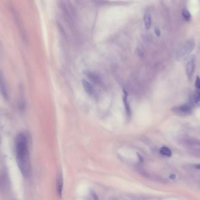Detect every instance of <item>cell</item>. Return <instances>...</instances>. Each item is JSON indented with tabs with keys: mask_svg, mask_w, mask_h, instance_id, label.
Instances as JSON below:
<instances>
[{
	"mask_svg": "<svg viewBox=\"0 0 200 200\" xmlns=\"http://www.w3.org/2000/svg\"><path fill=\"white\" fill-rule=\"evenodd\" d=\"M182 15L184 18V19L186 21H190L191 19V15L190 12H189L188 10L187 9H183L182 11Z\"/></svg>",
	"mask_w": 200,
	"mask_h": 200,
	"instance_id": "12",
	"label": "cell"
},
{
	"mask_svg": "<svg viewBox=\"0 0 200 200\" xmlns=\"http://www.w3.org/2000/svg\"><path fill=\"white\" fill-rule=\"evenodd\" d=\"M154 32L156 34V35L157 36H160L161 35V32L160 29L158 27H155L154 28Z\"/></svg>",
	"mask_w": 200,
	"mask_h": 200,
	"instance_id": "14",
	"label": "cell"
},
{
	"mask_svg": "<svg viewBox=\"0 0 200 200\" xmlns=\"http://www.w3.org/2000/svg\"><path fill=\"white\" fill-rule=\"evenodd\" d=\"M195 87L196 89L200 90V78L199 76H197L195 81Z\"/></svg>",
	"mask_w": 200,
	"mask_h": 200,
	"instance_id": "13",
	"label": "cell"
},
{
	"mask_svg": "<svg viewBox=\"0 0 200 200\" xmlns=\"http://www.w3.org/2000/svg\"><path fill=\"white\" fill-rule=\"evenodd\" d=\"M195 168H197V169L200 170V165H195Z\"/></svg>",
	"mask_w": 200,
	"mask_h": 200,
	"instance_id": "16",
	"label": "cell"
},
{
	"mask_svg": "<svg viewBox=\"0 0 200 200\" xmlns=\"http://www.w3.org/2000/svg\"><path fill=\"white\" fill-rule=\"evenodd\" d=\"M192 104L193 105H196L197 106H200V90L196 89L194 91L191 98Z\"/></svg>",
	"mask_w": 200,
	"mask_h": 200,
	"instance_id": "7",
	"label": "cell"
},
{
	"mask_svg": "<svg viewBox=\"0 0 200 200\" xmlns=\"http://www.w3.org/2000/svg\"><path fill=\"white\" fill-rule=\"evenodd\" d=\"M144 23L146 29H149L151 28L152 24V18L150 12H145L144 15Z\"/></svg>",
	"mask_w": 200,
	"mask_h": 200,
	"instance_id": "9",
	"label": "cell"
},
{
	"mask_svg": "<svg viewBox=\"0 0 200 200\" xmlns=\"http://www.w3.org/2000/svg\"><path fill=\"white\" fill-rule=\"evenodd\" d=\"M160 153L167 157H170L172 155V152L170 149L166 147H162L160 150Z\"/></svg>",
	"mask_w": 200,
	"mask_h": 200,
	"instance_id": "11",
	"label": "cell"
},
{
	"mask_svg": "<svg viewBox=\"0 0 200 200\" xmlns=\"http://www.w3.org/2000/svg\"><path fill=\"white\" fill-rule=\"evenodd\" d=\"M123 101L124 103L125 108L127 112V115L128 117H130L131 116V110H130V107L128 99V94L127 92H124V94L123 96Z\"/></svg>",
	"mask_w": 200,
	"mask_h": 200,
	"instance_id": "6",
	"label": "cell"
},
{
	"mask_svg": "<svg viewBox=\"0 0 200 200\" xmlns=\"http://www.w3.org/2000/svg\"><path fill=\"white\" fill-rule=\"evenodd\" d=\"M195 47V41L194 39H190L185 42L177 51L176 58L178 60L185 59L193 51Z\"/></svg>",
	"mask_w": 200,
	"mask_h": 200,
	"instance_id": "2",
	"label": "cell"
},
{
	"mask_svg": "<svg viewBox=\"0 0 200 200\" xmlns=\"http://www.w3.org/2000/svg\"><path fill=\"white\" fill-rule=\"evenodd\" d=\"M0 93L2 96L7 99L8 97V91L7 85L5 82V80L4 79L3 75L0 73Z\"/></svg>",
	"mask_w": 200,
	"mask_h": 200,
	"instance_id": "5",
	"label": "cell"
},
{
	"mask_svg": "<svg viewBox=\"0 0 200 200\" xmlns=\"http://www.w3.org/2000/svg\"><path fill=\"white\" fill-rule=\"evenodd\" d=\"M16 160L18 167L24 177L31 174V166L28 142L24 133L19 134L15 140Z\"/></svg>",
	"mask_w": 200,
	"mask_h": 200,
	"instance_id": "1",
	"label": "cell"
},
{
	"mask_svg": "<svg viewBox=\"0 0 200 200\" xmlns=\"http://www.w3.org/2000/svg\"><path fill=\"white\" fill-rule=\"evenodd\" d=\"M63 187V179L62 177V175L60 174L58 177L57 179V192L58 194L60 197L61 196Z\"/></svg>",
	"mask_w": 200,
	"mask_h": 200,
	"instance_id": "8",
	"label": "cell"
},
{
	"mask_svg": "<svg viewBox=\"0 0 200 200\" xmlns=\"http://www.w3.org/2000/svg\"><path fill=\"white\" fill-rule=\"evenodd\" d=\"M82 84L84 89H85V91L87 92V94L91 95V94H94V89L92 87V86L90 84V83L88 82L87 81L85 80H82Z\"/></svg>",
	"mask_w": 200,
	"mask_h": 200,
	"instance_id": "10",
	"label": "cell"
},
{
	"mask_svg": "<svg viewBox=\"0 0 200 200\" xmlns=\"http://www.w3.org/2000/svg\"><path fill=\"white\" fill-rule=\"evenodd\" d=\"M193 109L194 105L191 103H187L180 106H175L171 110L177 115L183 116L191 115Z\"/></svg>",
	"mask_w": 200,
	"mask_h": 200,
	"instance_id": "4",
	"label": "cell"
},
{
	"mask_svg": "<svg viewBox=\"0 0 200 200\" xmlns=\"http://www.w3.org/2000/svg\"><path fill=\"white\" fill-rule=\"evenodd\" d=\"M170 178L172 179V180H174L175 178H176V176L175 174H172V175L170 176Z\"/></svg>",
	"mask_w": 200,
	"mask_h": 200,
	"instance_id": "15",
	"label": "cell"
},
{
	"mask_svg": "<svg viewBox=\"0 0 200 200\" xmlns=\"http://www.w3.org/2000/svg\"><path fill=\"white\" fill-rule=\"evenodd\" d=\"M185 59L186 60L184 63V68H185L186 74L188 79L190 80L192 79V77L195 71L197 58L195 55L191 54L188 55Z\"/></svg>",
	"mask_w": 200,
	"mask_h": 200,
	"instance_id": "3",
	"label": "cell"
}]
</instances>
